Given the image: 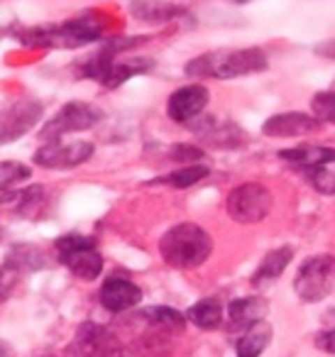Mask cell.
Here are the masks:
<instances>
[{
    "instance_id": "1",
    "label": "cell",
    "mask_w": 335,
    "mask_h": 357,
    "mask_svg": "<svg viewBox=\"0 0 335 357\" xmlns=\"http://www.w3.org/2000/svg\"><path fill=\"white\" fill-rule=\"evenodd\" d=\"M269 66L267 54L257 47L247 50H218L191 59L184 71L191 79H237V76L257 74Z\"/></svg>"
},
{
    "instance_id": "2",
    "label": "cell",
    "mask_w": 335,
    "mask_h": 357,
    "mask_svg": "<svg viewBox=\"0 0 335 357\" xmlns=\"http://www.w3.org/2000/svg\"><path fill=\"white\" fill-rule=\"evenodd\" d=\"M213 238L196 223H179L159 240V255L174 269H196L211 257Z\"/></svg>"
},
{
    "instance_id": "3",
    "label": "cell",
    "mask_w": 335,
    "mask_h": 357,
    "mask_svg": "<svg viewBox=\"0 0 335 357\" xmlns=\"http://www.w3.org/2000/svg\"><path fill=\"white\" fill-rule=\"evenodd\" d=\"M103 35V22L94 15L74 17V20L61 22L59 27H37L22 35L27 47H84L91 42H98Z\"/></svg>"
},
{
    "instance_id": "4",
    "label": "cell",
    "mask_w": 335,
    "mask_h": 357,
    "mask_svg": "<svg viewBox=\"0 0 335 357\" xmlns=\"http://www.w3.org/2000/svg\"><path fill=\"white\" fill-rule=\"evenodd\" d=\"M154 66L152 59H130V61H118V56L105 52L100 47L91 59H86L81 64L79 74L84 79H94L98 84H103L105 89H120L125 81H130L133 76H140L144 71H149Z\"/></svg>"
},
{
    "instance_id": "5",
    "label": "cell",
    "mask_w": 335,
    "mask_h": 357,
    "mask_svg": "<svg viewBox=\"0 0 335 357\" xmlns=\"http://www.w3.org/2000/svg\"><path fill=\"white\" fill-rule=\"evenodd\" d=\"M335 287V257L330 255H313L301 264L294 279V291L301 301L318 303L333 291Z\"/></svg>"
},
{
    "instance_id": "6",
    "label": "cell",
    "mask_w": 335,
    "mask_h": 357,
    "mask_svg": "<svg viewBox=\"0 0 335 357\" xmlns=\"http://www.w3.org/2000/svg\"><path fill=\"white\" fill-rule=\"evenodd\" d=\"M103 120V110L98 105L84 103V100H69L54 113V118L47 120L45 128L40 130V139L50 142V139H59L71 132H86V130L96 128Z\"/></svg>"
},
{
    "instance_id": "7",
    "label": "cell",
    "mask_w": 335,
    "mask_h": 357,
    "mask_svg": "<svg viewBox=\"0 0 335 357\" xmlns=\"http://www.w3.org/2000/svg\"><path fill=\"white\" fill-rule=\"evenodd\" d=\"M271 204H274L271 191L262 184H255V181L235 186L225 199L228 215L235 223H260L269 215Z\"/></svg>"
},
{
    "instance_id": "8",
    "label": "cell",
    "mask_w": 335,
    "mask_h": 357,
    "mask_svg": "<svg viewBox=\"0 0 335 357\" xmlns=\"http://www.w3.org/2000/svg\"><path fill=\"white\" fill-rule=\"evenodd\" d=\"M45 115L40 100L17 98L0 108V144H10L27 135Z\"/></svg>"
},
{
    "instance_id": "9",
    "label": "cell",
    "mask_w": 335,
    "mask_h": 357,
    "mask_svg": "<svg viewBox=\"0 0 335 357\" xmlns=\"http://www.w3.org/2000/svg\"><path fill=\"white\" fill-rule=\"evenodd\" d=\"M96 147L94 142L86 139H71V142H61L59 139H50L35 152V164L42 169H74L79 164L89 162L94 157Z\"/></svg>"
},
{
    "instance_id": "10",
    "label": "cell",
    "mask_w": 335,
    "mask_h": 357,
    "mask_svg": "<svg viewBox=\"0 0 335 357\" xmlns=\"http://www.w3.org/2000/svg\"><path fill=\"white\" fill-rule=\"evenodd\" d=\"M120 347V340L98 323H84L74 335V342L66 347V357H105Z\"/></svg>"
},
{
    "instance_id": "11",
    "label": "cell",
    "mask_w": 335,
    "mask_h": 357,
    "mask_svg": "<svg viewBox=\"0 0 335 357\" xmlns=\"http://www.w3.org/2000/svg\"><path fill=\"white\" fill-rule=\"evenodd\" d=\"M208 93L206 86L201 84H188L184 89L174 91L167 100V115L179 125H188L191 120H196L203 113V108L208 105Z\"/></svg>"
},
{
    "instance_id": "12",
    "label": "cell",
    "mask_w": 335,
    "mask_h": 357,
    "mask_svg": "<svg viewBox=\"0 0 335 357\" xmlns=\"http://www.w3.org/2000/svg\"><path fill=\"white\" fill-rule=\"evenodd\" d=\"M323 130V123L313 115H306V113H279V115H271V118L265 120L262 125V132L267 137H304V135H313Z\"/></svg>"
},
{
    "instance_id": "13",
    "label": "cell",
    "mask_w": 335,
    "mask_h": 357,
    "mask_svg": "<svg viewBox=\"0 0 335 357\" xmlns=\"http://www.w3.org/2000/svg\"><path fill=\"white\" fill-rule=\"evenodd\" d=\"M201 123H188L193 128V132L216 149H232L240 147L247 139V135L237 128L232 120H218V118H198Z\"/></svg>"
},
{
    "instance_id": "14",
    "label": "cell",
    "mask_w": 335,
    "mask_h": 357,
    "mask_svg": "<svg viewBox=\"0 0 335 357\" xmlns=\"http://www.w3.org/2000/svg\"><path fill=\"white\" fill-rule=\"evenodd\" d=\"M100 306L110 313H125L142 301V289L125 277H108L100 287Z\"/></svg>"
},
{
    "instance_id": "15",
    "label": "cell",
    "mask_w": 335,
    "mask_h": 357,
    "mask_svg": "<svg viewBox=\"0 0 335 357\" xmlns=\"http://www.w3.org/2000/svg\"><path fill=\"white\" fill-rule=\"evenodd\" d=\"M59 255V262L74 274L76 279H84V282H94L103 272V257L94 248H79V250H64Z\"/></svg>"
},
{
    "instance_id": "16",
    "label": "cell",
    "mask_w": 335,
    "mask_h": 357,
    "mask_svg": "<svg viewBox=\"0 0 335 357\" xmlns=\"http://www.w3.org/2000/svg\"><path fill=\"white\" fill-rule=\"evenodd\" d=\"M267 311H269V303L262 296H245L235 298L228 306V318H230L232 328H250L252 323L265 321Z\"/></svg>"
},
{
    "instance_id": "17",
    "label": "cell",
    "mask_w": 335,
    "mask_h": 357,
    "mask_svg": "<svg viewBox=\"0 0 335 357\" xmlns=\"http://www.w3.org/2000/svg\"><path fill=\"white\" fill-rule=\"evenodd\" d=\"M45 267H47V255L37 245H15L6 257V269L15 274V277L17 274L40 272Z\"/></svg>"
},
{
    "instance_id": "18",
    "label": "cell",
    "mask_w": 335,
    "mask_h": 357,
    "mask_svg": "<svg viewBox=\"0 0 335 357\" xmlns=\"http://www.w3.org/2000/svg\"><path fill=\"white\" fill-rule=\"evenodd\" d=\"M279 157L289 164L306 169V167H328L335 162V149L320 147V144H299V147L281 149Z\"/></svg>"
},
{
    "instance_id": "19",
    "label": "cell",
    "mask_w": 335,
    "mask_h": 357,
    "mask_svg": "<svg viewBox=\"0 0 335 357\" xmlns=\"http://www.w3.org/2000/svg\"><path fill=\"white\" fill-rule=\"evenodd\" d=\"M184 8L164 0H130V15L142 22H169L184 15Z\"/></svg>"
},
{
    "instance_id": "20",
    "label": "cell",
    "mask_w": 335,
    "mask_h": 357,
    "mask_svg": "<svg viewBox=\"0 0 335 357\" xmlns=\"http://www.w3.org/2000/svg\"><path fill=\"white\" fill-rule=\"evenodd\" d=\"M291 259H294V248H289V245H286V248L271 250V252L262 259L257 272L252 274V284H255V287H265V284L276 282V279L284 274V269L291 264Z\"/></svg>"
},
{
    "instance_id": "21",
    "label": "cell",
    "mask_w": 335,
    "mask_h": 357,
    "mask_svg": "<svg viewBox=\"0 0 335 357\" xmlns=\"http://www.w3.org/2000/svg\"><path fill=\"white\" fill-rule=\"evenodd\" d=\"M271 342V326L267 321H257L240 335L235 345L237 357H260Z\"/></svg>"
},
{
    "instance_id": "22",
    "label": "cell",
    "mask_w": 335,
    "mask_h": 357,
    "mask_svg": "<svg viewBox=\"0 0 335 357\" xmlns=\"http://www.w3.org/2000/svg\"><path fill=\"white\" fill-rule=\"evenodd\" d=\"M184 316H186V321H191L196 328H201V331H216V328H221V323H223V303L213 296L201 298V301L193 303Z\"/></svg>"
},
{
    "instance_id": "23",
    "label": "cell",
    "mask_w": 335,
    "mask_h": 357,
    "mask_svg": "<svg viewBox=\"0 0 335 357\" xmlns=\"http://www.w3.org/2000/svg\"><path fill=\"white\" fill-rule=\"evenodd\" d=\"M142 321H147L149 326L159 328V331H167V333H181L186 328V316L177 308H169V306H149L144 311L137 313Z\"/></svg>"
},
{
    "instance_id": "24",
    "label": "cell",
    "mask_w": 335,
    "mask_h": 357,
    "mask_svg": "<svg viewBox=\"0 0 335 357\" xmlns=\"http://www.w3.org/2000/svg\"><path fill=\"white\" fill-rule=\"evenodd\" d=\"M208 174H211V169H208L206 164H201V162L186 164V167L177 169V172L152 178V184H164V186H172V189H188V186H196Z\"/></svg>"
},
{
    "instance_id": "25",
    "label": "cell",
    "mask_w": 335,
    "mask_h": 357,
    "mask_svg": "<svg viewBox=\"0 0 335 357\" xmlns=\"http://www.w3.org/2000/svg\"><path fill=\"white\" fill-rule=\"evenodd\" d=\"M42 204H45V189L42 186H32V189L25 191L6 194L0 199V206H13L20 215H40Z\"/></svg>"
},
{
    "instance_id": "26",
    "label": "cell",
    "mask_w": 335,
    "mask_h": 357,
    "mask_svg": "<svg viewBox=\"0 0 335 357\" xmlns=\"http://www.w3.org/2000/svg\"><path fill=\"white\" fill-rule=\"evenodd\" d=\"M32 176L30 167L20 162H0V191H8L13 186L22 184Z\"/></svg>"
},
{
    "instance_id": "27",
    "label": "cell",
    "mask_w": 335,
    "mask_h": 357,
    "mask_svg": "<svg viewBox=\"0 0 335 357\" xmlns=\"http://www.w3.org/2000/svg\"><path fill=\"white\" fill-rule=\"evenodd\" d=\"M304 176L308 178V184L313 186L318 194H325V196L335 194V176L328 172V167H306Z\"/></svg>"
},
{
    "instance_id": "28",
    "label": "cell",
    "mask_w": 335,
    "mask_h": 357,
    "mask_svg": "<svg viewBox=\"0 0 335 357\" xmlns=\"http://www.w3.org/2000/svg\"><path fill=\"white\" fill-rule=\"evenodd\" d=\"M311 108H313L315 118L320 123H335V91L315 93L313 100H311Z\"/></svg>"
},
{
    "instance_id": "29",
    "label": "cell",
    "mask_w": 335,
    "mask_h": 357,
    "mask_svg": "<svg viewBox=\"0 0 335 357\" xmlns=\"http://www.w3.org/2000/svg\"><path fill=\"white\" fill-rule=\"evenodd\" d=\"M172 162H184V164H198L203 159V149L196 144H174L169 149Z\"/></svg>"
},
{
    "instance_id": "30",
    "label": "cell",
    "mask_w": 335,
    "mask_h": 357,
    "mask_svg": "<svg viewBox=\"0 0 335 357\" xmlns=\"http://www.w3.org/2000/svg\"><path fill=\"white\" fill-rule=\"evenodd\" d=\"M96 240L89 238V235H79V233H71V235H61V238H57L54 248L57 252H64V250H79V248H94Z\"/></svg>"
},
{
    "instance_id": "31",
    "label": "cell",
    "mask_w": 335,
    "mask_h": 357,
    "mask_svg": "<svg viewBox=\"0 0 335 357\" xmlns=\"http://www.w3.org/2000/svg\"><path fill=\"white\" fill-rule=\"evenodd\" d=\"M315 345H318L320 350L335 355V323H330L325 331H320L318 335H315Z\"/></svg>"
},
{
    "instance_id": "32",
    "label": "cell",
    "mask_w": 335,
    "mask_h": 357,
    "mask_svg": "<svg viewBox=\"0 0 335 357\" xmlns=\"http://www.w3.org/2000/svg\"><path fill=\"white\" fill-rule=\"evenodd\" d=\"M13 282H15V274H13V272H8L6 267L0 269V303H3L8 296H10Z\"/></svg>"
},
{
    "instance_id": "33",
    "label": "cell",
    "mask_w": 335,
    "mask_h": 357,
    "mask_svg": "<svg viewBox=\"0 0 335 357\" xmlns=\"http://www.w3.org/2000/svg\"><path fill=\"white\" fill-rule=\"evenodd\" d=\"M315 54L318 56H325V59H335V40H328L323 45L315 47Z\"/></svg>"
},
{
    "instance_id": "34",
    "label": "cell",
    "mask_w": 335,
    "mask_h": 357,
    "mask_svg": "<svg viewBox=\"0 0 335 357\" xmlns=\"http://www.w3.org/2000/svg\"><path fill=\"white\" fill-rule=\"evenodd\" d=\"M0 357H10V350H8L6 342H0Z\"/></svg>"
},
{
    "instance_id": "35",
    "label": "cell",
    "mask_w": 335,
    "mask_h": 357,
    "mask_svg": "<svg viewBox=\"0 0 335 357\" xmlns=\"http://www.w3.org/2000/svg\"><path fill=\"white\" fill-rule=\"evenodd\" d=\"M333 91H335V81H333Z\"/></svg>"
}]
</instances>
